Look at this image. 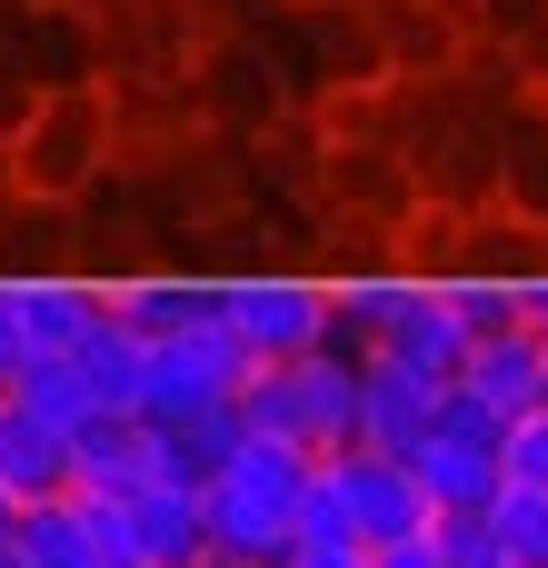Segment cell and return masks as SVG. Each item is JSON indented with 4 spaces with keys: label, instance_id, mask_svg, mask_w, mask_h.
I'll return each instance as SVG.
<instances>
[{
    "label": "cell",
    "instance_id": "cell-18",
    "mask_svg": "<svg viewBox=\"0 0 548 568\" xmlns=\"http://www.w3.org/2000/svg\"><path fill=\"white\" fill-rule=\"evenodd\" d=\"M499 469H509V489H548V409L509 419V439H499Z\"/></svg>",
    "mask_w": 548,
    "mask_h": 568
},
{
    "label": "cell",
    "instance_id": "cell-20",
    "mask_svg": "<svg viewBox=\"0 0 548 568\" xmlns=\"http://www.w3.org/2000/svg\"><path fill=\"white\" fill-rule=\"evenodd\" d=\"M30 359H40V339H30V290L0 280V379H20Z\"/></svg>",
    "mask_w": 548,
    "mask_h": 568
},
{
    "label": "cell",
    "instance_id": "cell-24",
    "mask_svg": "<svg viewBox=\"0 0 548 568\" xmlns=\"http://www.w3.org/2000/svg\"><path fill=\"white\" fill-rule=\"evenodd\" d=\"M10 529H20V499H10V489H0V539H10Z\"/></svg>",
    "mask_w": 548,
    "mask_h": 568
},
{
    "label": "cell",
    "instance_id": "cell-8",
    "mask_svg": "<svg viewBox=\"0 0 548 568\" xmlns=\"http://www.w3.org/2000/svg\"><path fill=\"white\" fill-rule=\"evenodd\" d=\"M329 479H339V499H349V529H359V549L419 539V529L439 519L409 459H379V449H339V459H329Z\"/></svg>",
    "mask_w": 548,
    "mask_h": 568
},
{
    "label": "cell",
    "instance_id": "cell-6",
    "mask_svg": "<svg viewBox=\"0 0 548 568\" xmlns=\"http://www.w3.org/2000/svg\"><path fill=\"white\" fill-rule=\"evenodd\" d=\"M499 439H509V419H489L479 399H459V389H449L439 429H429V439H419V459H409L439 519H459V509H489V499L509 489V469H499Z\"/></svg>",
    "mask_w": 548,
    "mask_h": 568
},
{
    "label": "cell",
    "instance_id": "cell-21",
    "mask_svg": "<svg viewBox=\"0 0 548 568\" xmlns=\"http://www.w3.org/2000/svg\"><path fill=\"white\" fill-rule=\"evenodd\" d=\"M369 568H449V559H439V529H419V539H389V549H369Z\"/></svg>",
    "mask_w": 548,
    "mask_h": 568
},
{
    "label": "cell",
    "instance_id": "cell-22",
    "mask_svg": "<svg viewBox=\"0 0 548 568\" xmlns=\"http://www.w3.org/2000/svg\"><path fill=\"white\" fill-rule=\"evenodd\" d=\"M280 568H369V549H290Z\"/></svg>",
    "mask_w": 548,
    "mask_h": 568
},
{
    "label": "cell",
    "instance_id": "cell-9",
    "mask_svg": "<svg viewBox=\"0 0 548 568\" xmlns=\"http://www.w3.org/2000/svg\"><path fill=\"white\" fill-rule=\"evenodd\" d=\"M120 509V539H130V559L140 568H210V509H200V479H150V489H130V499H110Z\"/></svg>",
    "mask_w": 548,
    "mask_h": 568
},
{
    "label": "cell",
    "instance_id": "cell-7",
    "mask_svg": "<svg viewBox=\"0 0 548 568\" xmlns=\"http://www.w3.org/2000/svg\"><path fill=\"white\" fill-rule=\"evenodd\" d=\"M10 549H20L30 568H140V559H130V539H120V509L90 499V489L30 499L20 529H10Z\"/></svg>",
    "mask_w": 548,
    "mask_h": 568
},
{
    "label": "cell",
    "instance_id": "cell-5",
    "mask_svg": "<svg viewBox=\"0 0 548 568\" xmlns=\"http://www.w3.org/2000/svg\"><path fill=\"white\" fill-rule=\"evenodd\" d=\"M220 320H230V339L270 369V359H309V349H329V280H290V270H270V280H220Z\"/></svg>",
    "mask_w": 548,
    "mask_h": 568
},
{
    "label": "cell",
    "instance_id": "cell-11",
    "mask_svg": "<svg viewBox=\"0 0 548 568\" xmlns=\"http://www.w3.org/2000/svg\"><path fill=\"white\" fill-rule=\"evenodd\" d=\"M439 409H449L439 379H419V369H399V359H359V449L419 459V439L439 429Z\"/></svg>",
    "mask_w": 548,
    "mask_h": 568
},
{
    "label": "cell",
    "instance_id": "cell-16",
    "mask_svg": "<svg viewBox=\"0 0 548 568\" xmlns=\"http://www.w3.org/2000/svg\"><path fill=\"white\" fill-rule=\"evenodd\" d=\"M10 399H20V409H40V419H50V429H70V439L100 419V389L80 379V359H30V369L10 379Z\"/></svg>",
    "mask_w": 548,
    "mask_h": 568
},
{
    "label": "cell",
    "instance_id": "cell-15",
    "mask_svg": "<svg viewBox=\"0 0 548 568\" xmlns=\"http://www.w3.org/2000/svg\"><path fill=\"white\" fill-rule=\"evenodd\" d=\"M110 300H120V320H130L140 339H170V329H190V320L220 310V280H130V290H110Z\"/></svg>",
    "mask_w": 548,
    "mask_h": 568
},
{
    "label": "cell",
    "instance_id": "cell-19",
    "mask_svg": "<svg viewBox=\"0 0 548 568\" xmlns=\"http://www.w3.org/2000/svg\"><path fill=\"white\" fill-rule=\"evenodd\" d=\"M429 529H439V559H449V568H499L489 509H459V519H429Z\"/></svg>",
    "mask_w": 548,
    "mask_h": 568
},
{
    "label": "cell",
    "instance_id": "cell-3",
    "mask_svg": "<svg viewBox=\"0 0 548 568\" xmlns=\"http://www.w3.org/2000/svg\"><path fill=\"white\" fill-rule=\"evenodd\" d=\"M250 349L230 339V320L210 310V320H190V329H170V339H150V369H140V419L150 429H190V419H210V409H230L240 389H250Z\"/></svg>",
    "mask_w": 548,
    "mask_h": 568
},
{
    "label": "cell",
    "instance_id": "cell-17",
    "mask_svg": "<svg viewBox=\"0 0 548 568\" xmlns=\"http://www.w3.org/2000/svg\"><path fill=\"white\" fill-rule=\"evenodd\" d=\"M489 539H499V568H548V489H499Z\"/></svg>",
    "mask_w": 548,
    "mask_h": 568
},
{
    "label": "cell",
    "instance_id": "cell-23",
    "mask_svg": "<svg viewBox=\"0 0 548 568\" xmlns=\"http://www.w3.org/2000/svg\"><path fill=\"white\" fill-rule=\"evenodd\" d=\"M519 320H529V329H539V339H548V270H539V280H529V290H519Z\"/></svg>",
    "mask_w": 548,
    "mask_h": 568
},
{
    "label": "cell",
    "instance_id": "cell-4",
    "mask_svg": "<svg viewBox=\"0 0 548 568\" xmlns=\"http://www.w3.org/2000/svg\"><path fill=\"white\" fill-rule=\"evenodd\" d=\"M100 160H110V100L100 90H40L30 120H20V150H10L20 190L30 200H80L100 180Z\"/></svg>",
    "mask_w": 548,
    "mask_h": 568
},
{
    "label": "cell",
    "instance_id": "cell-1",
    "mask_svg": "<svg viewBox=\"0 0 548 568\" xmlns=\"http://www.w3.org/2000/svg\"><path fill=\"white\" fill-rule=\"evenodd\" d=\"M309 449H290V439H240L210 479H200V509H210V549L220 559H260L280 568L300 549V499H309Z\"/></svg>",
    "mask_w": 548,
    "mask_h": 568
},
{
    "label": "cell",
    "instance_id": "cell-13",
    "mask_svg": "<svg viewBox=\"0 0 548 568\" xmlns=\"http://www.w3.org/2000/svg\"><path fill=\"white\" fill-rule=\"evenodd\" d=\"M0 489L30 509V499H60V489H80V459H70V429H50L40 409H20V399H0Z\"/></svg>",
    "mask_w": 548,
    "mask_h": 568
},
{
    "label": "cell",
    "instance_id": "cell-25",
    "mask_svg": "<svg viewBox=\"0 0 548 568\" xmlns=\"http://www.w3.org/2000/svg\"><path fill=\"white\" fill-rule=\"evenodd\" d=\"M210 568H260V559H210Z\"/></svg>",
    "mask_w": 548,
    "mask_h": 568
},
{
    "label": "cell",
    "instance_id": "cell-26",
    "mask_svg": "<svg viewBox=\"0 0 548 568\" xmlns=\"http://www.w3.org/2000/svg\"><path fill=\"white\" fill-rule=\"evenodd\" d=\"M0 399H10V379H0Z\"/></svg>",
    "mask_w": 548,
    "mask_h": 568
},
{
    "label": "cell",
    "instance_id": "cell-10",
    "mask_svg": "<svg viewBox=\"0 0 548 568\" xmlns=\"http://www.w3.org/2000/svg\"><path fill=\"white\" fill-rule=\"evenodd\" d=\"M70 459H80V489H90V499H130V489H150V479H180L170 429H150L140 409H100V419L70 439Z\"/></svg>",
    "mask_w": 548,
    "mask_h": 568
},
{
    "label": "cell",
    "instance_id": "cell-2",
    "mask_svg": "<svg viewBox=\"0 0 548 568\" xmlns=\"http://www.w3.org/2000/svg\"><path fill=\"white\" fill-rule=\"evenodd\" d=\"M240 419L260 439H290L309 459H339V449H359V359H339V349L270 359V369H250Z\"/></svg>",
    "mask_w": 548,
    "mask_h": 568
},
{
    "label": "cell",
    "instance_id": "cell-12",
    "mask_svg": "<svg viewBox=\"0 0 548 568\" xmlns=\"http://www.w3.org/2000/svg\"><path fill=\"white\" fill-rule=\"evenodd\" d=\"M459 399H479L489 419H529V409L548 399V339H539V329H499V339H479L469 369H459Z\"/></svg>",
    "mask_w": 548,
    "mask_h": 568
},
{
    "label": "cell",
    "instance_id": "cell-14",
    "mask_svg": "<svg viewBox=\"0 0 548 568\" xmlns=\"http://www.w3.org/2000/svg\"><path fill=\"white\" fill-rule=\"evenodd\" d=\"M70 359H80V379L100 389V409H140V369H150V339L120 320V300L90 320V339H80Z\"/></svg>",
    "mask_w": 548,
    "mask_h": 568
}]
</instances>
